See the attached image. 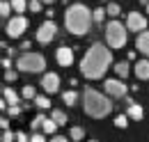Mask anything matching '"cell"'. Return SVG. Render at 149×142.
I'll return each instance as SVG.
<instances>
[{"mask_svg":"<svg viewBox=\"0 0 149 142\" xmlns=\"http://www.w3.org/2000/svg\"><path fill=\"white\" fill-rule=\"evenodd\" d=\"M112 64V48L106 44H101V41H96L90 46V51L83 55V60H80V73L85 76V78H90V80H96V78H103V73L110 69Z\"/></svg>","mask_w":149,"mask_h":142,"instance_id":"6da1fadb","label":"cell"},{"mask_svg":"<svg viewBox=\"0 0 149 142\" xmlns=\"http://www.w3.org/2000/svg\"><path fill=\"white\" fill-rule=\"evenodd\" d=\"M92 23H94V16H92V9L83 2H74L64 9V25L67 30L76 37H83L92 30Z\"/></svg>","mask_w":149,"mask_h":142,"instance_id":"7a4b0ae2","label":"cell"},{"mask_svg":"<svg viewBox=\"0 0 149 142\" xmlns=\"http://www.w3.org/2000/svg\"><path fill=\"white\" fill-rule=\"evenodd\" d=\"M80 101H83L85 115H90V117H94V119H103V117H108V115L112 112L110 96H103L101 92H96V89H92V87H87L85 92H83Z\"/></svg>","mask_w":149,"mask_h":142,"instance_id":"3957f363","label":"cell"},{"mask_svg":"<svg viewBox=\"0 0 149 142\" xmlns=\"http://www.w3.org/2000/svg\"><path fill=\"white\" fill-rule=\"evenodd\" d=\"M126 39H129V28L112 18L110 23L106 25V44L110 48H124L126 46Z\"/></svg>","mask_w":149,"mask_h":142,"instance_id":"277c9868","label":"cell"},{"mask_svg":"<svg viewBox=\"0 0 149 142\" xmlns=\"http://www.w3.org/2000/svg\"><path fill=\"white\" fill-rule=\"evenodd\" d=\"M44 69H46L44 55L32 53V51L19 55V60H16V71H21V73H41Z\"/></svg>","mask_w":149,"mask_h":142,"instance_id":"5b68a950","label":"cell"},{"mask_svg":"<svg viewBox=\"0 0 149 142\" xmlns=\"http://www.w3.org/2000/svg\"><path fill=\"white\" fill-rule=\"evenodd\" d=\"M55 35H57L55 21H53V18H46V21L39 25V30H37V41L39 44H51V41L55 39Z\"/></svg>","mask_w":149,"mask_h":142,"instance_id":"8992f818","label":"cell"},{"mask_svg":"<svg viewBox=\"0 0 149 142\" xmlns=\"http://www.w3.org/2000/svg\"><path fill=\"white\" fill-rule=\"evenodd\" d=\"M103 87H106V92H108L110 96H117V99L129 96V87H126V83H124L122 78H108V80L103 83Z\"/></svg>","mask_w":149,"mask_h":142,"instance_id":"52a82bcc","label":"cell"},{"mask_svg":"<svg viewBox=\"0 0 149 142\" xmlns=\"http://www.w3.org/2000/svg\"><path fill=\"white\" fill-rule=\"evenodd\" d=\"M25 30H28V18H25V16H14V18H9V21H7V28H5L7 37H12V39L21 37Z\"/></svg>","mask_w":149,"mask_h":142,"instance_id":"ba28073f","label":"cell"},{"mask_svg":"<svg viewBox=\"0 0 149 142\" xmlns=\"http://www.w3.org/2000/svg\"><path fill=\"white\" fill-rule=\"evenodd\" d=\"M126 28H129V32H145L147 30V16L145 14H140V12H129V16H126Z\"/></svg>","mask_w":149,"mask_h":142,"instance_id":"9c48e42d","label":"cell"},{"mask_svg":"<svg viewBox=\"0 0 149 142\" xmlns=\"http://www.w3.org/2000/svg\"><path fill=\"white\" fill-rule=\"evenodd\" d=\"M41 87H44L46 94H55L57 89H60V76L53 73V71L44 73V78H41Z\"/></svg>","mask_w":149,"mask_h":142,"instance_id":"30bf717a","label":"cell"},{"mask_svg":"<svg viewBox=\"0 0 149 142\" xmlns=\"http://www.w3.org/2000/svg\"><path fill=\"white\" fill-rule=\"evenodd\" d=\"M55 60H57V64L60 67H71L74 64V48L71 46H60L57 48V53H55Z\"/></svg>","mask_w":149,"mask_h":142,"instance_id":"8fae6325","label":"cell"},{"mask_svg":"<svg viewBox=\"0 0 149 142\" xmlns=\"http://www.w3.org/2000/svg\"><path fill=\"white\" fill-rule=\"evenodd\" d=\"M133 73L138 76V80H149V60L142 57L133 64Z\"/></svg>","mask_w":149,"mask_h":142,"instance_id":"7c38bea8","label":"cell"},{"mask_svg":"<svg viewBox=\"0 0 149 142\" xmlns=\"http://www.w3.org/2000/svg\"><path fill=\"white\" fill-rule=\"evenodd\" d=\"M135 48L145 55V57H149V30H145V32L138 35V39H135Z\"/></svg>","mask_w":149,"mask_h":142,"instance_id":"4fadbf2b","label":"cell"},{"mask_svg":"<svg viewBox=\"0 0 149 142\" xmlns=\"http://www.w3.org/2000/svg\"><path fill=\"white\" fill-rule=\"evenodd\" d=\"M2 96H5V103H7V106H19V103H21V99H23V96H19V94H16L14 89H12V87H7V85L2 87Z\"/></svg>","mask_w":149,"mask_h":142,"instance_id":"5bb4252c","label":"cell"},{"mask_svg":"<svg viewBox=\"0 0 149 142\" xmlns=\"http://www.w3.org/2000/svg\"><path fill=\"white\" fill-rule=\"evenodd\" d=\"M126 115H129V119L140 122V119L145 117V110H142V106H140V103H131V106H126Z\"/></svg>","mask_w":149,"mask_h":142,"instance_id":"9a60e30c","label":"cell"},{"mask_svg":"<svg viewBox=\"0 0 149 142\" xmlns=\"http://www.w3.org/2000/svg\"><path fill=\"white\" fill-rule=\"evenodd\" d=\"M51 119H53L57 126H64L67 122H69V119H67V112H64V110H60V108H55V110L51 112Z\"/></svg>","mask_w":149,"mask_h":142,"instance_id":"2e32d148","label":"cell"},{"mask_svg":"<svg viewBox=\"0 0 149 142\" xmlns=\"http://www.w3.org/2000/svg\"><path fill=\"white\" fill-rule=\"evenodd\" d=\"M115 73H117V78L124 80V78L131 73V64L129 62H117V64H115Z\"/></svg>","mask_w":149,"mask_h":142,"instance_id":"e0dca14e","label":"cell"},{"mask_svg":"<svg viewBox=\"0 0 149 142\" xmlns=\"http://www.w3.org/2000/svg\"><path fill=\"white\" fill-rule=\"evenodd\" d=\"M83 138H85V128H83V126H71V131H69V140L78 142V140H83Z\"/></svg>","mask_w":149,"mask_h":142,"instance_id":"ac0fdd59","label":"cell"},{"mask_svg":"<svg viewBox=\"0 0 149 142\" xmlns=\"http://www.w3.org/2000/svg\"><path fill=\"white\" fill-rule=\"evenodd\" d=\"M12 9L16 12V16H23V12L28 9V0H12Z\"/></svg>","mask_w":149,"mask_h":142,"instance_id":"d6986e66","label":"cell"},{"mask_svg":"<svg viewBox=\"0 0 149 142\" xmlns=\"http://www.w3.org/2000/svg\"><path fill=\"white\" fill-rule=\"evenodd\" d=\"M62 101H64L67 106H76V101H78V94H76L74 89H69V92H62Z\"/></svg>","mask_w":149,"mask_h":142,"instance_id":"ffe728a7","label":"cell"},{"mask_svg":"<svg viewBox=\"0 0 149 142\" xmlns=\"http://www.w3.org/2000/svg\"><path fill=\"white\" fill-rule=\"evenodd\" d=\"M21 96H23L25 101H35V99H37V94H35V87H32V85H25V87L21 89Z\"/></svg>","mask_w":149,"mask_h":142,"instance_id":"44dd1931","label":"cell"},{"mask_svg":"<svg viewBox=\"0 0 149 142\" xmlns=\"http://www.w3.org/2000/svg\"><path fill=\"white\" fill-rule=\"evenodd\" d=\"M46 119H48L46 115H37V117L30 122V128H32V131H39V128H44V122H46Z\"/></svg>","mask_w":149,"mask_h":142,"instance_id":"7402d4cb","label":"cell"},{"mask_svg":"<svg viewBox=\"0 0 149 142\" xmlns=\"http://www.w3.org/2000/svg\"><path fill=\"white\" fill-rule=\"evenodd\" d=\"M41 131H44L46 135H53V133H55V131H57V124H55V122H53V119H51V117H48V119L44 122V128H41Z\"/></svg>","mask_w":149,"mask_h":142,"instance_id":"603a6c76","label":"cell"},{"mask_svg":"<svg viewBox=\"0 0 149 142\" xmlns=\"http://www.w3.org/2000/svg\"><path fill=\"white\" fill-rule=\"evenodd\" d=\"M106 9L103 7H96V9H92V16H94V23H103V18H106Z\"/></svg>","mask_w":149,"mask_h":142,"instance_id":"cb8c5ba5","label":"cell"},{"mask_svg":"<svg viewBox=\"0 0 149 142\" xmlns=\"http://www.w3.org/2000/svg\"><path fill=\"white\" fill-rule=\"evenodd\" d=\"M35 106L41 108V110H46V108H51V99L41 94V96H37V99H35Z\"/></svg>","mask_w":149,"mask_h":142,"instance_id":"d4e9b609","label":"cell"},{"mask_svg":"<svg viewBox=\"0 0 149 142\" xmlns=\"http://www.w3.org/2000/svg\"><path fill=\"white\" fill-rule=\"evenodd\" d=\"M106 12H108V16H119V12H122V7L117 5V2H108V7H106Z\"/></svg>","mask_w":149,"mask_h":142,"instance_id":"484cf974","label":"cell"},{"mask_svg":"<svg viewBox=\"0 0 149 142\" xmlns=\"http://www.w3.org/2000/svg\"><path fill=\"white\" fill-rule=\"evenodd\" d=\"M9 12H12V2H9V0H2V2H0V16L7 18Z\"/></svg>","mask_w":149,"mask_h":142,"instance_id":"4316f807","label":"cell"},{"mask_svg":"<svg viewBox=\"0 0 149 142\" xmlns=\"http://www.w3.org/2000/svg\"><path fill=\"white\" fill-rule=\"evenodd\" d=\"M115 126L117 128H126L129 126V115H117L115 117Z\"/></svg>","mask_w":149,"mask_h":142,"instance_id":"83f0119b","label":"cell"},{"mask_svg":"<svg viewBox=\"0 0 149 142\" xmlns=\"http://www.w3.org/2000/svg\"><path fill=\"white\" fill-rule=\"evenodd\" d=\"M16 78H19V71H14V69H7V71H5V80H7V83H14Z\"/></svg>","mask_w":149,"mask_h":142,"instance_id":"f1b7e54d","label":"cell"},{"mask_svg":"<svg viewBox=\"0 0 149 142\" xmlns=\"http://www.w3.org/2000/svg\"><path fill=\"white\" fill-rule=\"evenodd\" d=\"M21 112H23V108H21V106H9V108H7V115H9V117H19Z\"/></svg>","mask_w":149,"mask_h":142,"instance_id":"f546056e","label":"cell"},{"mask_svg":"<svg viewBox=\"0 0 149 142\" xmlns=\"http://www.w3.org/2000/svg\"><path fill=\"white\" fill-rule=\"evenodd\" d=\"M41 5H44L41 0H30V2H28V7H30V12H41Z\"/></svg>","mask_w":149,"mask_h":142,"instance_id":"4dcf8cb0","label":"cell"},{"mask_svg":"<svg viewBox=\"0 0 149 142\" xmlns=\"http://www.w3.org/2000/svg\"><path fill=\"white\" fill-rule=\"evenodd\" d=\"M16 140V133H12V131H2V142H14Z\"/></svg>","mask_w":149,"mask_h":142,"instance_id":"1f68e13d","label":"cell"},{"mask_svg":"<svg viewBox=\"0 0 149 142\" xmlns=\"http://www.w3.org/2000/svg\"><path fill=\"white\" fill-rule=\"evenodd\" d=\"M30 142H46V138H44V133H32Z\"/></svg>","mask_w":149,"mask_h":142,"instance_id":"d6a6232c","label":"cell"},{"mask_svg":"<svg viewBox=\"0 0 149 142\" xmlns=\"http://www.w3.org/2000/svg\"><path fill=\"white\" fill-rule=\"evenodd\" d=\"M16 142H30V138H28V133H23V131H19V133H16Z\"/></svg>","mask_w":149,"mask_h":142,"instance_id":"836d02e7","label":"cell"},{"mask_svg":"<svg viewBox=\"0 0 149 142\" xmlns=\"http://www.w3.org/2000/svg\"><path fill=\"white\" fill-rule=\"evenodd\" d=\"M0 126H2V131H9V119L2 117V119H0Z\"/></svg>","mask_w":149,"mask_h":142,"instance_id":"e575fe53","label":"cell"},{"mask_svg":"<svg viewBox=\"0 0 149 142\" xmlns=\"http://www.w3.org/2000/svg\"><path fill=\"white\" fill-rule=\"evenodd\" d=\"M48 142H69L64 135H53V140H48Z\"/></svg>","mask_w":149,"mask_h":142,"instance_id":"d590c367","label":"cell"},{"mask_svg":"<svg viewBox=\"0 0 149 142\" xmlns=\"http://www.w3.org/2000/svg\"><path fill=\"white\" fill-rule=\"evenodd\" d=\"M21 48H23L25 53H30V41H21Z\"/></svg>","mask_w":149,"mask_h":142,"instance_id":"8d00e7d4","label":"cell"},{"mask_svg":"<svg viewBox=\"0 0 149 142\" xmlns=\"http://www.w3.org/2000/svg\"><path fill=\"white\" fill-rule=\"evenodd\" d=\"M2 67H5V71L12 69V62H9V57H5V60H2Z\"/></svg>","mask_w":149,"mask_h":142,"instance_id":"74e56055","label":"cell"},{"mask_svg":"<svg viewBox=\"0 0 149 142\" xmlns=\"http://www.w3.org/2000/svg\"><path fill=\"white\" fill-rule=\"evenodd\" d=\"M140 5H145V7H147V5H149V0H140Z\"/></svg>","mask_w":149,"mask_h":142,"instance_id":"f35d334b","label":"cell"},{"mask_svg":"<svg viewBox=\"0 0 149 142\" xmlns=\"http://www.w3.org/2000/svg\"><path fill=\"white\" fill-rule=\"evenodd\" d=\"M41 2H48V5H51V2H55V0H41Z\"/></svg>","mask_w":149,"mask_h":142,"instance_id":"ab89813d","label":"cell"},{"mask_svg":"<svg viewBox=\"0 0 149 142\" xmlns=\"http://www.w3.org/2000/svg\"><path fill=\"white\" fill-rule=\"evenodd\" d=\"M145 9H147V14H149V5H147V7H145Z\"/></svg>","mask_w":149,"mask_h":142,"instance_id":"60d3db41","label":"cell"},{"mask_svg":"<svg viewBox=\"0 0 149 142\" xmlns=\"http://www.w3.org/2000/svg\"><path fill=\"white\" fill-rule=\"evenodd\" d=\"M87 142H96V140H87Z\"/></svg>","mask_w":149,"mask_h":142,"instance_id":"b9f144b4","label":"cell"},{"mask_svg":"<svg viewBox=\"0 0 149 142\" xmlns=\"http://www.w3.org/2000/svg\"><path fill=\"white\" fill-rule=\"evenodd\" d=\"M99 2H103V0H99Z\"/></svg>","mask_w":149,"mask_h":142,"instance_id":"7bdbcfd3","label":"cell"}]
</instances>
